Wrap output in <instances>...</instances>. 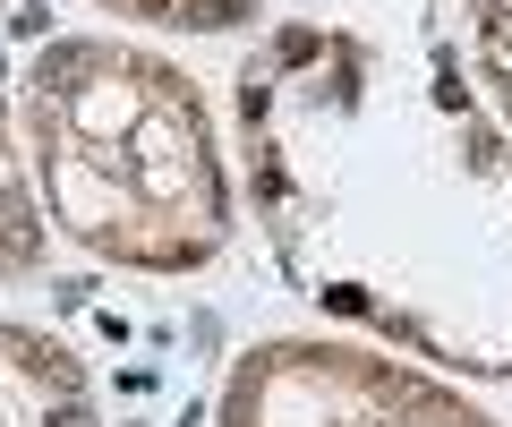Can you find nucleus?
<instances>
[{
    "label": "nucleus",
    "instance_id": "f257e3e1",
    "mask_svg": "<svg viewBox=\"0 0 512 427\" xmlns=\"http://www.w3.org/2000/svg\"><path fill=\"white\" fill-rule=\"evenodd\" d=\"M248 180L299 291L512 376V154L444 69L350 26H282L239 69Z\"/></svg>",
    "mask_w": 512,
    "mask_h": 427
},
{
    "label": "nucleus",
    "instance_id": "f03ea898",
    "mask_svg": "<svg viewBox=\"0 0 512 427\" xmlns=\"http://www.w3.org/2000/svg\"><path fill=\"white\" fill-rule=\"evenodd\" d=\"M26 146L43 214L86 257L188 274L231 240V180L197 86L171 60L77 35L26 77Z\"/></svg>",
    "mask_w": 512,
    "mask_h": 427
},
{
    "label": "nucleus",
    "instance_id": "7ed1b4c3",
    "mask_svg": "<svg viewBox=\"0 0 512 427\" xmlns=\"http://www.w3.org/2000/svg\"><path fill=\"white\" fill-rule=\"evenodd\" d=\"M222 427H495L444 385L333 342H274L231 376Z\"/></svg>",
    "mask_w": 512,
    "mask_h": 427
},
{
    "label": "nucleus",
    "instance_id": "20e7f679",
    "mask_svg": "<svg viewBox=\"0 0 512 427\" xmlns=\"http://www.w3.org/2000/svg\"><path fill=\"white\" fill-rule=\"evenodd\" d=\"M0 427H94L77 359L26 325H0Z\"/></svg>",
    "mask_w": 512,
    "mask_h": 427
},
{
    "label": "nucleus",
    "instance_id": "39448f33",
    "mask_svg": "<svg viewBox=\"0 0 512 427\" xmlns=\"http://www.w3.org/2000/svg\"><path fill=\"white\" fill-rule=\"evenodd\" d=\"M111 9H137V18H163V26H231L256 0H111Z\"/></svg>",
    "mask_w": 512,
    "mask_h": 427
},
{
    "label": "nucleus",
    "instance_id": "423d86ee",
    "mask_svg": "<svg viewBox=\"0 0 512 427\" xmlns=\"http://www.w3.org/2000/svg\"><path fill=\"white\" fill-rule=\"evenodd\" d=\"M35 257V223L18 214V197H9V171H0V265Z\"/></svg>",
    "mask_w": 512,
    "mask_h": 427
}]
</instances>
